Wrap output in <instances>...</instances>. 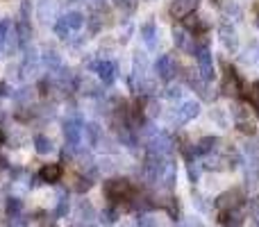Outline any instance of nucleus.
<instances>
[{"label": "nucleus", "mask_w": 259, "mask_h": 227, "mask_svg": "<svg viewBox=\"0 0 259 227\" xmlns=\"http://www.w3.org/2000/svg\"><path fill=\"white\" fill-rule=\"evenodd\" d=\"M103 191H105V198H107V200H112V202H123V200H130V198L134 196L132 182L125 179V177L107 179V182H105V187H103Z\"/></svg>", "instance_id": "obj_1"}, {"label": "nucleus", "mask_w": 259, "mask_h": 227, "mask_svg": "<svg viewBox=\"0 0 259 227\" xmlns=\"http://www.w3.org/2000/svg\"><path fill=\"white\" fill-rule=\"evenodd\" d=\"M80 137H82V123L80 118H66L64 120V139L71 148H77L80 143Z\"/></svg>", "instance_id": "obj_2"}, {"label": "nucleus", "mask_w": 259, "mask_h": 227, "mask_svg": "<svg viewBox=\"0 0 259 227\" xmlns=\"http://www.w3.org/2000/svg\"><path fill=\"white\" fill-rule=\"evenodd\" d=\"M196 62H198V68H200L202 77L209 80L211 73H214V62H211V55H209V50H207V46L196 50Z\"/></svg>", "instance_id": "obj_3"}, {"label": "nucleus", "mask_w": 259, "mask_h": 227, "mask_svg": "<svg viewBox=\"0 0 259 227\" xmlns=\"http://www.w3.org/2000/svg\"><path fill=\"white\" fill-rule=\"evenodd\" d=\"M91 68L98 73L100 80H103L105 84H112V82L116 80V64L114 62H94Z\"/></svg>", "instance_id": "obj_4"}, {"label": "nucleus", "mask_w": 259, "mask_h": 227, "mask_svg": "<svg viewBox=\"0 0 259 227\" xmlns=\"http://www.w3.org/2000/svg\"><path fill=\"white\" fill-rule=\"evenodd\" d=\"M198 5H200V0H175V3L170 5V14H173L175 18H184L196 12Z\"/></svg>", "instance_id": "obj_5"}, {"label": "nucleus", "mask_w": 259, "mask_h": 227, "mask_svg": "<svg viewBox=\"0 0 259 227\" xmlns=\"http://www.w3.org/2000/svg\"><path fill=\"white\" fill-rule=\"evenodd\" d=\"M155 71H157V75H159L161 80H170V77L175 75V62L168 57V55H161V57L157 59V64H155Z\"/></svg>", "instance_id": "obj_6"}, {"label": "nucleus", "mask_w": 259, "mask_h": 227, "mask_svg": "<svg viewBox=\"0 0 259 227\" xmlns=\"http://www.w3.org/2000/svg\"><path fill=\"white\" fill-rule=\"evenodd\" d=\"M39 177L44 179L46 184H57L59 177H62V166H59V164H44Z\"/></svg>", "instance_id": "obj_7"}, {"label": "nucleus", "mask_w": 259, "mask_h": 227, "mask_svg": "<svg viewBox=\"0 0 259 227\" xmlns=\"http://www.w3.org/2000/svg\"><path fill=\"white\" fill-rule=\"evenodd\" d=\"M59 21L66 25V30L68 32H75V30H80L82 25H84V16H82L80 12H68L66 16H62Z\"/></svg>", "instance_id": "obj_8"}, {"label": "nucleus", "mask_w": 259, "mask_h": 227, "mask_svg": "<svg viewBox=\"0 0 259 227\" xmlns=\"http://www.w3.org/2000/svg\"><path fill=\"white\" fill-rule=\"evenodd\" d=\"M5 211H7V218H21V211H23V202L18 198H7L5 200Z\"/></svg>", "instance_id": "obj_9"}, {"label": "nucleus", "mask_w": 259, "mask_h": 227, "mask_svg": "<svg viewBox=\"0 0 259 227\" xmlns=\"http://www.w3.org/2000/svg\"><path fill=\"white\" fill-rule=\"evenodd\" d=\"M193 116H198V103H184L182 109L178 112L180 123H187V120H191Z\"/></svg>", "instance_id": "obj_10"}, {"label": "nucleus", "mask_w": 259, "mask_h": 227, "mask_svg": "<svg viewBox=\"0 0 259 227\" xmlns=\"http://www.w3.org/2000/svg\"><path fill=\"white\" fill-rule=\"evenodd\" d=\"M34 150L39 152V155H48V152H53V143H50L48 137L36 134V137H34Z\"/></svg>", "instance_id": "obj_11"}, {"label": "nucleus", "mask_w": 259, "mask_h": 227, "mask_svg": "<svg viewBox=\"0 0 259 227\" xmlns=\"http://www.w3.org/2000/svg\"><path fill=\"white\" fill-rule=\"evenodd\" d=\"M216 143H219V139H214V137L200 139V141H198V146H196V152H198V155H207V152H211L216 148Z\"/></svg>", "instance_id": "obj_12"}, {"label": "nucleus", "mask_w": 259, "mask_h": 227, "mask_svg": "<svg viewBox=\"0 0 259 227\" xmlns=\"http://www.w3.org/2000/svg\"><path fill=\"white\" fill-rule=\"evenodd\" d=\"M118 220V209L116 207H107V209L100 211V223L103 225H116Z\"/></svg>", "instance_id": "obj_13"}, {"label": "nucleus", "mask_w": 259, "mask_h": 227, "mask_svg": "<svg viewBox=\"0 0 259 227\" xmlns=\"http://www.w3.org/2000/svg\"><path fill=\"white\" fill-rule=\"evenodd\" d=\"M237 127L241 129L243 134H248V137H252V134L257 132V123L250 118V116H248V118H243V120H237Z\"/></svg>", "instance_id": "obj_14"}, {"label": "nucleus", "mask_w": 259, "mask_h": 227, "mask_svg": "<svg viewBox=\"0 0 259 227\" xmlns=\"http://www.w3.org/2000/svg\"><path fill=\"white\" fill-rule=\"evenodd\" d=\"M66 214H68V198H66V193H64V196H59V202H57V207H55V218H64Z\"/></svg>", "instance_id": "obj_15"}, {"label": "nucleus", "mask_w": 259, "mask_h": 227, "mask_svg": "<svg viewBox=\"0 0 259 227\" xmlns=\"http://www.w3.org/2000/svg\"><path fill=\"white\" fill-rule=\"evenodd\" d=\"M141 34H143V39L148 41V46L155 43V23H146V25L141 27Z\"/></svg>", "instance_id": "obj_16"}, {"label": "nucleus", "mask_w": 259, "mask_h": 227, "mask_svg": "<svg viewBox=\"0 0 259 227\" xmlns=\"http://www.w3.org/2000/svg\"><path fill=\"white\" fill-rule=\"evenodd\" d=\"M75 191L77 193H84V191H89V189H91V179L89 177H77L75 179Z\"/></svg>", "instance_id": "obj_17"}, {"label": "nucleus", "mask_w": 259, "mask_h": 227, "mask_svg": "<svg viewBox=\"0 0 259 227\" xmlns=\"http://www.w3.org/2000/svg\"><path fill=\"white\" fill-rule=\"evenodd\" d=\"M12 30H14V27H12V21H9V18H3V21H0V41H3Z\"/></svg>", "instance_id": "obj_18"}, {"label": "nucleus", "mask_w": 259, "mask_h": 227, "mask_svg": "<svg viewBox=\"0 0 259 227\" xmlns=\"http://www.w3.org/2000/svg\"><path fill=\"white\" fill-rule=\"evenodd\" d=\"M241 225H243V216H239V214H232L223 223V227H241Z\"/></svg>", "instance_id": "obj_19"}, {"label": "nucleus", "mask_w": 259, "mask_h": 227, "mask_svg": "<svg viewBox=\"0 0 259 227\" xmlns=\"http://www.w3.org/2000/svg\"><path fill=\"white\" fill-rule=\"evenodd\" d=\"M114 3H116V7L125 9V12H132L137 7V0H114Z\"/></svg>", "instance_id": "obj_20"}, {"label": "nucleus", "mask_w": 259, "mask_h": 227, "mask_svg": "<svg viewBox=\"0 0 259 227\" xmlns=\"http://www.w3.org/2000/svg\"><path fill=\"white\" fill-rule=\"evenodd\" d=\"M189 177H191L193 182H196V179H198V168H196V166H193V164H189Z\"/></svg>", "instance_id": "obj_21"}, {"label": "nucleus", "mask_w": 259, "mask_h": 227, "mask_svg": "<svg viewBox=\"0 0 259 227\" xmlns=\"http://www.w3.org/2000/svg\"><path fill=\"white\" fill-rule=\"evenodd\" d=\"M3 141H5V134H3V132H0V146H3Z\"/></svg>", "instance_id": "obj_22"}, {"label": "nucleus", "mask_w": 259, "mask_h": 227, "mask_svg": "<svg viewBox=\"0 0 259 227\" xmlns=\"http://www.w3.org/2000/svg\"><path fill=\"white\" fill-rule=\"evenodd\" d=\"M0 55H3V46H0Z\"/></svg>", "instance_id": "obj_23"}, {"label": "nucleus", "mask_w": 259, "mask_h": 227, "mask_svg": "<svg viewBox=\"0 0 259 227\" xmlns=\"http://www.w3.org/2000/svg\"><path fill=\"white\" fill-rule=\"evenodd\" d=\"M87 227H94V225H87Z\"/></svg>", "instance_id": "obj_24"}, {"label": "nucleus", "mask_w": 259, "mask_h": 227, "mask_svg": "<svg viewBox=\"0 0 259 227\" xmlns=\"http://www.w3.org/2000/svg\"><path fill=\"white\" fill-rule=\"evenodd\" d=\"M73 3H75V0H73Z\"/></svg>", "instance_id": "obj_25"}]
</instances>
